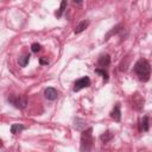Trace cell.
<instances>
[{
	"label": "cell",
	"mask_w": 152,
	"mask_h": 152,
	"mask_svg": "<svg viewBox=\"0 0 152 152\" xmlns=\"http://www.w3.org/2000/svg\"><path fill=\"white\" fill-rule=\"evenodd\" d=\"M150 128V120H148V116H142L140 120H139V131L140 132H147Z\"/></svg>",
	"instance_id": "cell-8"
},
{
	"label": "cell",
	"mask_w": 152,
	"mask_h": 152,
	"mask_svg": "<svg viewBox=\"0 0 152 152\" xmlns=\"http://www.w3.org/2000/svg\"><path fill=\"white\" fill-rule=\"evenodd\" d=\"M28 61H30V55H23V56H20L19 57V59H18V63H19V65L20 66H26L27 65V63H28Z\"/></svg>",
	"instance_id": "cell-14"
},
{
	"label": "cell",
	"mask_w": 152,
	"mask_h": 152,
	"mask_svg": "<svg viewBox=\"0 0 152 152\" xmlns=\"http://www.w3.org/2000/svg\"><path fill=\"white\" fill-rule=\"evenodd\" d=\"M88 26H89V21H88V20H83V21H81V23L75 27V31H74V32H75L76 34H77V33H81V32H83Z\"/></svg>",
	"instance_id": "cell-12"
},
{
	"label": "cell",
	"mask_w": 152,
	"mask_h": 152,
	"mask_svg": "<svg viewBox=\"0 0 152 152\" xmlns=\"http://www.w3.org/2000/svg\"><path fill=\"white\" fill-rule=\"evenodd\" d=\"M113 138H114V134H113L110 131H106L104 133H102V134L100 135V140H101L102 144H107V142H109Z\"/></svg>",
	"instance_id": "cell-10"
},
{
	"label": "cell",
	"mask_w": 152,
	"mask_h": 152,
	"mask_svg": "<svg viewBox=\"0 0 152 152\" xmlns=\"http://www.w3.org/2000/svg\"><path fill=\"white\" fill-rule=\"evenodd\" d=\"M25 128H26V127H25L24 125H21V124H13V125L11 126V133H12V134H19V133H21Z\"/></svg>",
	"instance_id": "cell-11"
},
{
	"label": "cell",
	"mask_w": 152,
	"mask_h": 152,
	"mask_svg": "<svg viewBox=\"0 0 152 152\" xmlns=\"http://www.w3.org/2000/svg\"><path fill=\"white\" fill-rule=\"evenodd\" d=\"M74 2H75V4H81L82 0H74Z\"/></svg>",
	"instance_id": "cell-19"
},
{
	"label": "cell",
	"mask_w": 152,
	"mask_h": 152,
	"mask_svg": "<svg viewBox=\"0 0 152 152\" xmlns=\"http://www.w3.org/2000/svg\"><path fill=\"white\" fill-rule=\"evenodd\" d=\"M40 49H42V46H40V44H38V43H33V44L31 45V50H32L33 52H38V51H40Z\"/></svg>",
	"instance_id": "cell-17"
},
{
	"label": "cell",
	"mask_w": 152,
	"mask_h": 152,
	"mask_svg": "<svg viewBox=\"0 0 152 152\" xmlns=\"http://www.w3.org/2000/svg\"><path fill=\"white\" fill-rule=\"evenodd\" d=\"M95 72H96V74H100V75L103 77L104 81L108 80V72H107L104 69H102V68H97V69H95Z\"/></svg>",
	"instance_id": "cell-16"
},
{
	"label": "cell",
	"mask_w": 152,
	"mask_h": 152,
	"mask_svg": "<svg viewBox=\"0 0 152 152\" xmlns=\"http://www.w3.org/2000/svg\"><path fill=\"white\" fill-rule=\"evenodd\" d=\"M74 122H75V127H76V129H78V131H82V129L86 127V121H84L83 119L76 118V119L74 120Z\"/></svg>",
	"instance_id": "cell-15"
},
{
	"label": "cell",
	"mask_w": 152,
	"mask_h": 152,
	"mask_svg": "<svg viewBox=\"0 0 152 152\" xmlns=\"http://www.w3.org/2000/svg\"><path fill=\"white\" fill-rule=\"evenodd\" d=\"M8 102L11 104H13L15 108L18 109H24L26 106H27V99L26 96L24 95H15V94H12L8 96Z\"/></svg>",
	"instance_id": "cell-3"
},
{
	"label": "cell",
	"mask_w": 152,
	"mask_h": 152,
	"mask_svg": "<svg viewBox=\"0 0 152 152\" xmlns=\"http://www.w3.org/2000/svg\"><path fill=\"white\" fill-rule=\"evenodd\" d=\"M110 118L114 121H120L121 119V110H120V103H116L114 109L110 112Z\"/></svg>",
	"instance_id": "cell-9"
},
{
	"label": "cell",
	"mask_w": 152,
	"mask_h": 152,
	"mask_svg": "<svg viewBox=\"0 0 152 152\" xmlns=\"http://www.w3.org/2000/svg\"><path fill=\"white\" fill-rule=\"evenodd\" d=\"M66 5H68V0H62L61 1V6H59V8L57 10V12H56V17L57 18H61L62 17V14L64 13V11H65V8H66Z\"/></svg>",
	"instance_id": "cell-13"
},
{
	"label": "cell",
	"mask_w": 152,
	"mask_h": 152,
	"mask_svg": "<svg viewBox=\"0 0 152 152\" xmlns=\"http://www.w3.org/2000/svg\"><path fill=\"white\" fill-rule=\"evenodd\" d=\"M39 62H40V64H48L49 63V61L48 59H44V58H40Z\"/></svg>",
	"instance_id": "cell-18"
},
{
	"label": "cell",
	"mask_w": 152,
	"mask_h": 152,
	"mask_svg": "<svg viewBox=\"0 0 152 152\" xmlns=\"http://www.w3.org/2000/svg\"><path fill=\"white\" fill-rule=\"evenodd\" d=\"M132 107H133L135 110H138V112L142 110V108H144V99H142L138 93H135V94L132 96Z\"/></svg>",
	"instance_id": "cell-5"
},
{
	"label": "cell",
	"mask_w": 152,
	"mask_h": 152,
	"mask_svg": "<svg viewBox=\"0 0 152 152\" xmlns=\"http://www.w3.org/2000/svg\"><path fill=\"white\" fill-rule=\"evenodd\" d=\"M134 72L137 74V76L139 77L140 81L146 82L150 80V75H151V66L150 63L145 59V58H140L135 62L134 64Z\"/></svg>",
	"instance_id": "cell-1"
},
{
	"label": "cell",
	"mask_w": 152,
	"mask_h": 152,
	"mask_svg": "<svg viewBox=\"0 0 152 152\" xmlns=\"http://www.w3.org/2000/svg\"><path fill=\"white\" fill-rule=\"evenodd\" d=\"M89 86H90V80H89V77H87V76L81 77V78H78V80L74 83V91H80L81 89L87 88V87H89Z\"/></svg>",
	"instance_id": "cell-4"
},
{
	"label": "cell",
	"mask_w": 152,
	"mask_h": 152,
	"mask_svg": "<svg viewBox=\"0 0 152 152\" xmlns=\"http://www.w3.org/2000/svg\"><path fill=\"white\" fill-rule=\"evenodd\" d=\"M93 128L89 127L84 131H82L81 134V151L82 152H88L93 147Z\"/></svg>",
	"instance_id": "cell-2"
},
{
	"label": "cell",
	"mask_w": 152,
	"mask_h": 152,
	"mask_svg": "<svg viewBox=\"0 0 152 152\" xmlns=\"http://www.w3.org/2000/svg\"><path fill=\"white\" fill-rule=\"evenodd\" d=\"M44 96H45V99H48L50 101H55L58 97V93H57V90L55 88L49 87V88H46L44 90Z\"/></svg>",
	"instance_id": "cell-7"
},
{
	"label": "cell",
	"mask_w": 152,
	"mask_h": 152,
	"mask_svg": "<svg viewBox=\"0 0 152 152\" xmlns=\"http://www.w3.org/2000/svg\"><path fill=\"white\" fill-rule=\"evenodd\" d=\"M109 63H110V56H109L108 53H102V55H100V57H99V59H97V64H99L100 68L104 69V68H107V66L109 65Z\"/></svg>",
	"instance_id": "cell-6"
}]
</instances>
